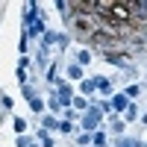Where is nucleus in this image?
Instances as JSON below:
<instances>
[{
  "label": "nucleus",
  "instance_id": "1a4fd4ad",
  "mask_svg": "<svg viewBox=\"0 0 147 147\" xmlns=\"http://www.w3.org/2000/svg\"><path fill=\"white\" fill-rule=\"evenodd\" d=\"M15 132H21V136L27 132V121H24V118H15Z\"/></svg>",
  "mask_w": 147,
  "mask_h": 147
},
{
  "label": "nucleus",
  "instance_id": "423d86ee",
  "mask_svg": "<svg viewBox=\"0 0 147 147\" xmlns=\"http://www.w3.org/2000/svg\"><path fill=\"white\" fill-rule=\"evenodd\" d=\"M41 127H44V129H59V124H56L50 115H44V118H41Z\"/></svg>",
  "mask_w": 147,
  "mask_h": 147
},
{
  "label": "nucleus",
  "instance_id": "a211bd4d",
  "mask_svg": "<svg viewBox=\"0 0 147 147\" xmlns=\"http://www.w3.org/2000/svg\"><path fill=\"white\" fill-rule=\"evenodd\" d=\"M30 144H32V141H30L27 136H21V138H18V147H30Z\"/></svg>",
  "mask_w": 147,
  "mask_h": 147
},
{
  "label": "nucleus",
  "instance_id": "4468645a",
  "mask_svg": "<svg viewBox=\"0 0 147 147\" xmlns=\"http://www.w3.org/2000/svg\"><path fill=\"white\" fill-rule=\"evenodd\" d=\"M118 147H138V141H132V138H127V141H118Z\"/></svg>",
  "mask_w": 147,
  "mask_h": 147
},
{
  "label": "nucleus",
  "instance_id": "20e7f679",
  "mask_svg": "<svg viewBox=\"0 0 147 147\" xmlns=\"http://www.w3.org/2000/svg\"><path fill=\"white\" fill-rule=\"evenodd\" d=\"M112 109H118V112H124V109H129L127 97H124V94H115V97H112Z\"/></svg>",
  "mask_w": 147,
  "mask_h": 147
},
{
  "label": "nucleus",
  "instance_id": "dca6fc26",
  "mask_svg": "<svg viewBox=\"0 0 147 147\" xmlns=\"http://www.w3.org/2000/svg\"><path fill=\"white\" fill-rule=\"evenodd\" d=\"M0 106H3L6 112H9V109H12V97H3V100H0Z\"/></svg>",
  "mask_w": 147,
  "mask_h": 147
},
{
  "label": "nucleus",
  "instance_id": "f257e3e1",
  "mask_svg": "<svg viewBox=\"0 0 147 147\" xmlns=\"http://www.w3.org/2000/svg\"><path fill=\"white\" fill-rule=\"evenodd\" d=\"M100 112H103L100 106H88V115H85V121H82V129H94V124L100 121Z\"/></svg>",
  "mask_w": 147,
  "mask_h": 147
},
{
  "label": "nucleus",
  "instance_id": "2eb2a0df",
  "mask_svg": "<svg viewBox=\"0 0 147 147\" xmlns=\"http://www.w3.org/2000/svg\"><path fill=\"white\" fill-rule=\"evenodd\" d=\"M82 91L88 94V91H94V80H88V82H82Z\"/></svg>",
  "mask_w": 147,
  "mask_h": 147
},
{
  "label": "nucleus",
  "instance_id": "f3484780",
  "mask_svg": "<svg viewBox=\"0 0 147 147\" xmlns=\"http://www.w3.org/2000/svg\"><path fill=\"white\" fill-rule=\"evenodd\" d=\"M74 106H77V109H88V103H85L82 97H77V100H74Z\"/></svg>",
  "mask_w": 147,
  "mask_h": 147
},
{
  "label": "nucleus",
  "instance_id": "39448f33",
  "mask_svg": "<svg viewBox=\"0 0 147 147\" xmlns=\"http://www.w3.org/2000/svg\"><path fill=\"white\" fill-rule=\"evenodd\" d=\"M112 12H115V18H124V21L129 18V6H121V3H115V6H112Z\"/></svg>",
  "mask_w": 147,
  "mask_h": 147
},
{
  "label": "nucleus",
  "instance_id": "ddd939ff",
  "mask_svg": "<svg viewBox=\"0 0 147 147\" xmlns=\"http://www.w3.org/2000/svg\"><path fill=\"white\" fill-rule=\"evenodd\" d=\"M94 144H97V147H103V144H106V136H103V132H97V136H94Z\"/></svg>",
  "mask_w": 147,
  "mask_h": 147
},
{
  "label": "nucleus",
  "instance_id": "6e6552de",
  "mask_svg": "<svg viewBox=\"0 0 147 147\" xmlns=\"http://www.w3.org/2000/svg\"><path fill=\"white\" fill-rule=\"evenodd\" d=\"M38 136H41V144H44V147H53V138H50V132H47V129H38Z\"/></svg>",
  "mask_w": 147,
  "mask_h": 147
},
{
  "label": "nucleus",
  "instance_id": "7ed1b4c3",
  "mask_svg": "<svg viewBox=\"0 0 147 147\" xmlns=\"http://www.w3.org/2000/svg\"><path fill=\"white\" fill-rule=\"evenodd\" d=\"M94 88L103 91V94H109V91H112V82H109L106 77H94Z\"/></svg>",
  "mask_w": 147,
  "mask_h": 147
},
{
  "label": "nucleus",
  "instance_id": "9d476101",
  "mask_svg": "<svg viewBox=\"0 0 147 147\" xmlns=\"http://www.w3.org/2000/svg\"><path fill=\"white\" fill-rule=\"evenodd\" d=\"M30 109H32V112H41V109H44V103L38 100V97H32V100H30Z\"/></svg>",
  "mask_w": 147,
  "mask_h": 147
},
{
  "label": "nucleus",
  "instance_id": "f03ea898",
  "mask_svg": "<svg viewBox=\"0 0 147 147\" xmlns=\"http://www.w3.org/2000/svg\"><path fill=\"white\" fill-rule=\"evenodd\" d=\"M35 15H38V6L30 3L27 12H24V24H27V27H35V24H38V21H35Z\"/></svg>",
  "mask_w": 147,
  "mask_h": 147
},
{
  "label": "nucleus",
  "instance_id": "6ab92c4d",
  "mask_svg": "<svg viewBox=\"0 0 147 147\" xmlns=\"http://www.w3.org/2000/svg\"><path fill=\"white\" fill-rule=\"evenodd\" d=\"M30 147H35V144H30Z\"/></svg>",
  "mask_w": 147,
  "mask_h": 147
},
{
  "label": "nucleus",
  "instance_id": "f8f14e48",
  "mask_svg": "<svg viewBox=\"0 0 147 147\" xmlns=\"http://www.w3.org/2000/svg\"><path fill=\"white\" fill-rule=\"evenodd\" d=\"M59 132H65V136L74 132V124H71V121H62V124H59Z\"/></svg>",
  "mask_w": 147,
  "mask_h": 147
},
{
  "label": "nucleus",
  "instance_id": "9b49d317",
  "mask_svg": "<svg viewBox=\"0 0 147 147\" xmlns=\"http://www.w3.org/2000/svg\"><path fill=\"white\" fill-rule=\"evenodd\" d=\"M88 62H91V53H88V50H80V68L88 65Z\"/></svg>",
  "mask_w": 147,
  "mask_h": 147
},
{
  "label": "nucleus",
  "instance_id": "0eeeda50",
  "mask_svg": "<svg viewBox=\"0 0 147 147\" xmlns=\"http://www.w3.org/2000/svg\"><path fill=\"white\" fill-rule=\"evenodd\" d=\"M68 77H71V80H80V77H82V68H80V65H71V68H68Z\"/></svg>",
  "mask_w": 147,
  "mask_h": 147
}]
</instances>
